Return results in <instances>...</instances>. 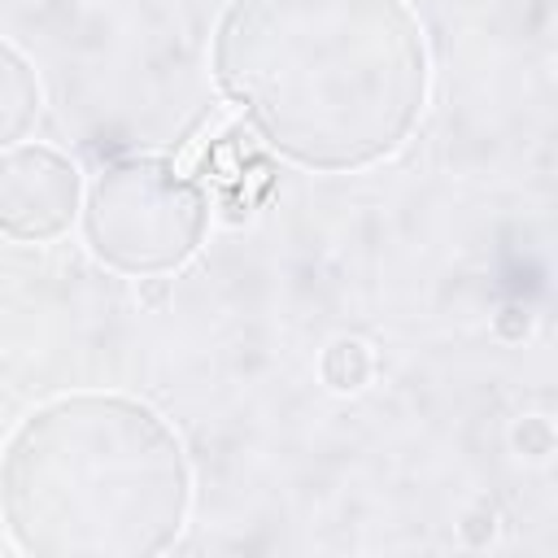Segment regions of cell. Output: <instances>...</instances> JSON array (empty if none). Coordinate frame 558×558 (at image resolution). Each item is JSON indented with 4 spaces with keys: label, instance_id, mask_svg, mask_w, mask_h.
<instances>
[{
    "label": "cell",
    "instance_id": "cell-3",
    "mask_svg": "<svg viewBox=\"0 0 558 558\" xmlns=\"http://www.w3.org/2000/svg\"><path fill=\"white\" fill-rule=\"evenodd\" d=\"M83 227L100 262L157 275L187 262L205 235V196L166 157L113 161L87 192Z\"/></svg>",
    "mask_w": 558,
    "mask_h": 558
},
{
    "label": "cell",
    "instance_id": "cell-4",
    "mask_svg": "<svg viewBox=\"0 0 558 558\" xmlns=\"http://www.w3.org/2000/svg\"><path fill=\"white\" fill-rule=\"evenodd\" d=\"M78 214V170L44 144L0 153V235L52 240Z\"/></svg>",
    "mask_w": 558,
    "mask_h": 558
},
{
    "label": "cell",
    "instance_id": "cell-1",
    "mask_svg": "<svg viewBox=\"0 0 558 558\" xmlns=\"http://www.w3.org/2000/svg\"><path fill=\"white\" fill-rule=\"evenodd\" d=\"M214 74L262 140L310 170L388 157L427 96L423 35L401 0H231Z\"/></svg>",
    "mask_w": 558,
    "mask_h": 558
},
{
    "label": "cell",
    "instance_id": "cell-5",
    "mask_svg": "<svg viewBox=\"0 0 558 558\" xmlns=\"http://www.w3.org/2000/svg\"><path fill=\"white\" fill-rule=\"evenodd\" d=\"M39 113V83L22 52L0 44V153L13 148Z\"/></svg>",
    "mask_w": 558,
    "mask_h": 558
},
{
    "label": "cell",
    "instance_id": "cell-2",
    "mask_svg": "<svg viewBox=\"0 0 558 558\" xmlns=\"http://www.w3.org/2000/svg\"><path fill=\"white\" fill-rule=\"evenodd\" d=\"M0 510L26 554H161L187 514V462L148 405L105 392L61 397L13 432Z\"/></svg>",
    "mask_w": 558,
    "mask_h": 558
}]
</instances>
